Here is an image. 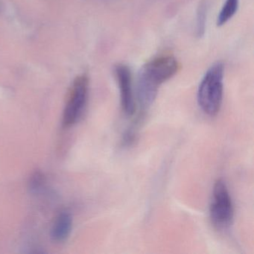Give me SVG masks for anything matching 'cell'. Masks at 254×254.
Listing matches in <instances>:
<instances>
[{"label":"cell","mask_w":254,"mask_h":254,"mask_svg":"<svg viewBox=\"0 0 254 254\" xmlns=\"http://www.w3.org/2000/svg\"><path fill=\"white\" fill-rule=\"evenodd\" d=\"M178 61L164 56L150 61L142 66L137 76V99L142 110L148 109L157 98L160 85L172 78L178 70Z\"/></svg>","instance_id":"1"},{"label":"cell","mask_w":254,"mask_h":254,"mask_svg":"<svg viewBox=\"0 0 254 254\" xmlns=\"http://www.w3.org/2000/svg\"><path fill=\"white\" fill-rule=\"evenodd\" d=\"M44 178L42 173L40 172H35L32 174L29 180V188L31 192L33 194H38L44 188Z\"/></svg>","instance_id":"9"},{"label":"cell","mask_w":254,"mask_h":254,"mask_svg":"<svg viewBox=\"0 0 254 254\" xmlns=\"http://www.w3.org/2000/svg\"><path fill=\"white\" fill-rule=\"evenodd\" d=\"M209 4L206 0H203L199 3L196 15V36L200 38L204 35L206 31V20H207Z\"/></svg>","instance_id":"8"},{"label":"cell","mask_w":254,"mask_h":254,"mask_svg":"<svg viewBox=\"0 0 254 254\" xmlns=\"http://www.w3.org/2000/svg\"><path fill=\"white\" fill-rule=\"evenodd\" d=\"M224 66L214 64L206 71L197 90V104L206 115L215 117L219 113L224 93Z\"/></svg>","instance_id":"2"},{"label":"cell","mask_w":254,"mask_h":254,"mask_svg":"<svg viewBox=\"0 0 254 254\" xmlns=\"http://www.w3.org/2000/svg\"><path fill=\"white\" fill-rule=\"evenodd\" d=\"M212 194L209 206L211 222L218 230H227L233 224L234 209L227 184L223 180L215 183Z\"/></svg>","instance_id":"3"},{"label":"cell","mask_w":254,"mask_h":254,"mask_svg":"<svg viewBox=\"0 0 254 254\" xmlns=\"http://www.w3.org/2000/svg\"><path fill=\"white\" fill-rule=\"evenodd\" d=\"M89 81L85 75L77 77L72 84L70 93L63 113L62 124L64 127L76 124L84 114L88 100Z\"/></svg>","instance_id":"4"},{"label":"cell","mask_w":254,"mask_h":254,"mask_svg":"<svg viewBox=\"0 0 254 254\" xmlns=\"http://www.w3.org/2000/svg\"><path fill=\"white\" fill-rule=\"evenodd\" d=\"M72 224L73 220L71 214L67 211L61 212L52 226V240L56 243H62L67 240L72 232Z\"/></svg>","instance_id":"6"},{"label":"cell","mask_w":254,"mask_h":254,"mask_svg":"<svg viewBox=\"0 0 254 254\" xmlns=\"http://www.w3.org/2000/svg\"><path fill=\"white\" fill-rule=\"evenodd\" d=\"M115 74L120 90L122 109L126 117H132L134 114L135 102L130 69L126 65L118 64L115 66Z\"/></svg>","instance_id":"5"},{"label":"cell","mask_w":254,"mask_h":254,"mask_svg":"<svg viewBox=\"0 0 254 254\" xmlns=\"http://www.w3.org/2000/svg\"><path fill=\"white\" fill-rule=\"evenodd\" d=\"M239 5V0H226L217 17V26H224L231 20L237 12Z\"/></svg>","instance_id":"7"}]
</instances>
